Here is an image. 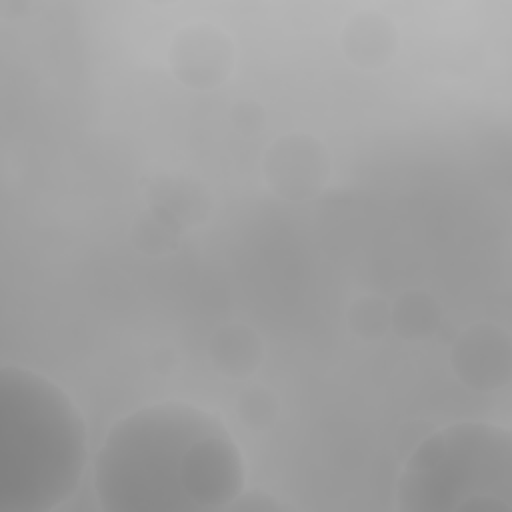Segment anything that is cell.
Returning a JSON list of instances; mask_svg holds the SVG:
<instances>
[{"instance_id":"cell-1","label":"cell","mask_w":512,"mask_h":512,"mask_svg":"<svg viewBox=\"0 0 512 512\" xmlns=\"http://www.w3.org/2000/svg\"><path fill=\"white\" fill-rule=\"evenodd\" d=\"M92 480L104 512H206L242 496L244 462L216 414L166 400L114 422Z\"/></svg>"},{"instance_id":"cell-2","label":"cell","mask_w":512,"mask_h":512,"mask_svg":"<svg viewBox=\"0 0 512 512\" xmlns=\"http://www.w3.org/2000/svg\"><path fill=\"white\" fill-rule=\"evenodd\" d=\"M88 432L70 396L46 376L0 370V512H48L78 488Z\"/></svg>"},{"instance_id":"cell-3","label":"cell","mask_w":512,"mask_h":512,"mask_svg":"<svg viewBox=\"0 0 512 512\" xmlns=\"http://www.w3.org/2000/svg\"><path fill=\"white\" fill-rule=\"evenodd\" d=\"M396 502L406 512L510 510V430L490 422H456L432 432L404 462Z\"/></svg>"}]
</instances>
